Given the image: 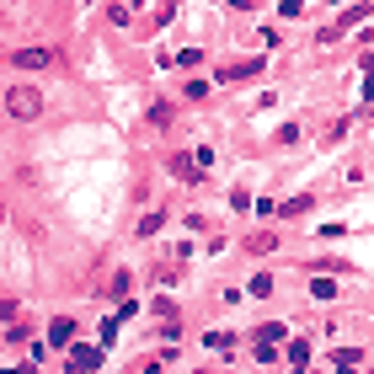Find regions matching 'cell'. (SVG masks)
<instances>
[{"instance_id": "obj_9", "label": "cell", "mask_w": 374, "mask_h": 374, "mask_svg": "<svg viewBox=\"0 0 374 374\" xmlns=\"http://www.w3.org/2000/svg\"><path fill=\"white\" fill-rule=\"evenodd\" d=\"M305 209H310V198H305V193H300V198H289V204L278 209V214H284V219H294V214H305Z\"/></svg>"}, {"instance_id": "obj_5", "label": "cell", "mask_w": 374, "mask_h": 374, "mask_svg": "<svg viewBox=\"0 0 374 374\" xmlns=\"http://www.w3.org/2000/svg\"><path fill=\"white\" fill-rule=\"evenodd\" d=\"M11 59H16V64H22V70H43V64H49V59H54V54H49V49H16V54H11Z\"/></svg>"}, {"instance_id": "obj_11", "label": "cell", "mask_w": 374, "mask_h": 374, "mask_svg": "<svg viewBox=\"0 0 374 374\" xmlns=\"http://www.w3.org/2000/svg\"><path fill=\"white\" fill-rule=\"evenodd\" d=\"M337 363H342V369H353V363H363V353H358V348H342Z\"/></svg>"}, {"instance_id": "obj_2", "label": "cell", "mask_w": 374, "mask_h": 374, "mask_svg": "<svg viewBox=\"0 0 374 374\" xmlns=\"http://www.w3.org/2000/svg\"><path fill=\"white\" fill-rule=\"evenodd\" d=\"M171 171H177V177L187 182V187H198L209 166H204V160H198V156H171Z\"/></svg>"}, {"instance_id": "obj_13", "label": "cell", "mask_w": 374, "mask_h": 374, "mask_svg": "<svg viewBox=\"0 0 374 374\" xmlns=\"http://www.w3.org/2000/svg\"><path fill=\"white\" fill-rule=\"evenodd\" d=\"M129 6H145V0H129Z\"/></svg>"}, {"instance_id": "obj_7", "label": "cell", "mask_w": 374, "mask_h": 374, "mask_svg": "<svg viewBox=\"0 0 374 374\" xmlns=\"http://www.w3.org/2000/svg\"><path fill=\"white\" fill-rule=\"evenodd\" d=\"M273 246H278V235H273V230H262V235H246V252H257V257H262V252H273Z\"/></svg>"}, {"instance_id": "obj_10", "label": "cell", "mask_w": 374, "mask_h": 374, "mask_svg": "<svg viewBox=\"0 0 374 374\" xmlns=\"http://www.w3.org/2000/svg\"><path fill=\"white\" fill-rule=\"evenodd\" d=\"M252 294H257V300H262V294H273V278L257 273V278H252Z\"/></svg>"}, {"instance_id": "obj_8", "label": "cell", "mask_w": 374, "mask_h": 374, "mask_svg": "<svg viewBox=\"0 0 374 374\" xmlns=\"http://www.w3.org/2000/svg\"><path fill=\"white\" fill-rule=\"evenodd\" d=\"M284 353H289V363H294V369H305V363H310V348H305V342H289Z\"/></svg>"}, {"instance_id": "obj_4", "label": "cell", "mask_w": 374, "mask_h": 374, "mask_svg": "<svg viewBox=\"0 0 374 374\" xmlns=\"http://www.w3.org/2000/svg\"><path fill=\"white\" fill-rule=\"evenodd\" d=\"M49 342H54V348H70V342H75V321H70V315H59V321L49 326Z\"/></svg>"}, {"instance_id": "obj_1", "label": "cell", "mask_w": 374, "mask_h": 374, "mask_svg": "<svg viewBox=\"0 0 374 374\" xmlns=\"http://www.w3.org/2000/svg\"><path fill=\"white\" fill-rule=\"evenodd\" d=\"M6 112H11V118H37V112H43V97H37L33 86H11V91H6Z\"/></svg>"}, {"instance_id": "obj_12", "label": "cell", "mask_w": 374, "mask_h": 374, "mask_svg": "<svg viewBox=\"0 0 374 374\" xmlns=\"http://www.w3.org/2000/svg\"><path fill=\"white\" fill-rule=\"evenodd\" d=\"M278 11H284V16H300V0H278Z\"/></svg>"}, {"instance_id": "obj_3", "label": "cell", "mask_w": 374, "mask_h": 374, "mask_svg": "<svg viewBox=\"0 0 374 374\" xmlns=\"http://www.w3.org/2000/svg\"><path fill=\"white\" fill-rule=\"evenodd\" d=\"M70 369H102V348H86V342H70Z\"/></svg>"}, {"instance_id": "obj_6", "label": "cell", "mask_w": 374, "mask_h": 374, "mask_svg": "<svg viewBox=\"0 0 374 374\" xmlns=\"http://www.w3.org/2000/svg\"><path fill=\"white\" fill-rule=\"evenodd\" d=\"M310 294H315V300H337V278L315 273V278H310Z\"/></svg>"}]
</instances>
